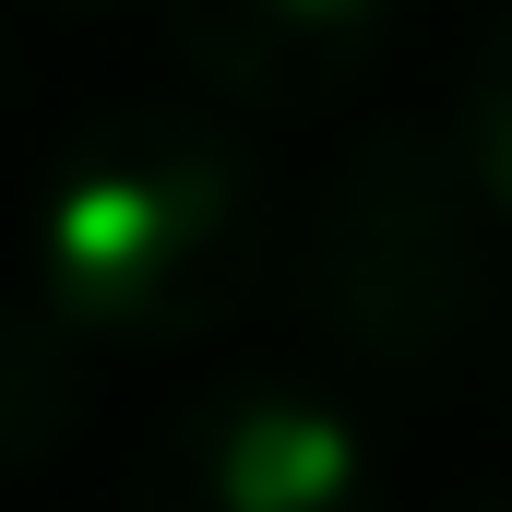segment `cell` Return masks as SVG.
<instances>
[{
    "instance_id": "obj_1",
    "label": "cell",
    "mask_w": 512,
    "mask_h": 512,
    "mask_svg": "<svg viewBox=\"0 0 512 512\" xmlns=\"http://www.w3.org/2000/svg\"><path fill=\"white\" fill-rule=\"evenodd\" d=\"M274 274V179L239 108H108L60 143L36 203V298L84 346L227 334Z\"/></svg>"
},
{
    "instance_id": "obj_2",
    "label": "cell",
    "mask_w": 512,
    "mask_h": 512,
    "mask_svg": "<svg viewBox=\"0 0 512 512\" xmlns=\"http://www.w3.org/2000/svg\"><path fill=\"white\" fill-rule=\"evenodd\" d=\"M489 227H501V203H489L465 131L382 120L370 143L334 155V179L298 215V310H310V334L370 358V370H441L501 310Z\"/></svg>"
},
{
    "instance_id": "obj_3",
    "label": "cell",
    "mask_w": 512,
    "mask_h": 512,
    "mask_svg": "<svg viewBox=\"0 0 512 512\" xmlns=\"http://www.w3.org/2000/svg\"><path fill=\"white\" fill-rule=\"evenodd\" d=\"M131 512H382V465L310 382H215L143 441Z\"/></svg>"
},
{
    "instance_id": "obj_4",
    "label": "cell",
    "mask_w": 512,
    "mask_h": 512,
    "mask_svg": "<svg viewBox=\"0 0 512 512\" xmlns=\"http://www.w3.org/2000/svg\"><path fill=\"white\" fill-rule=\"evenodd\" d=\"M155 12L167 60L239 120H310L358 96L393 36V0H155Z\"/></svg>"
},
{
    "instance_id": "obj_5",
    "label": "cell",
    "mask_w": 512,
    "mask_h": 512,
    "mask_svg": "<svg viewBox=\"0 0 512 512\" xmlns=\"http://www.w3.org/2000/svg\"><path fill=\"white\" fill-rule=\"evenodd\" d=\"M453 131H465V155H477V179H489V203H501V227H512V12L477 36V60H465Z\"/></svg>"
},
{
    "instance_id": "obj_6",
    "label": "cell",
    "mask_w": 512,
    "mask_h": 512,
    "mask_svg": "<svg viewBox=\"0 0 512 512\" xmlns=\"http://www.w3.org/2000/svg\"><path fill=\"white\" fill-rule=\"evenodd\" d=\"M60 346H84V334L36 298V322H24V346H12V453H24V465L60 441Z\"/></svg>"
},
{
    "instance_id": "obj_7",
    "label": "cell",
    "mask_w": 512,
    "mask_h": 512,
    "mask_svg": "<svg viewBox=\"0 0 512 512\" xmlns=\"http://www.w3.org/2000/svg\"><path fill=\"white\" fill-rule=\"evenodd\" d=\"M453 512H512V489H501V501H453Z\"/></svg>"
}]
</instances>
